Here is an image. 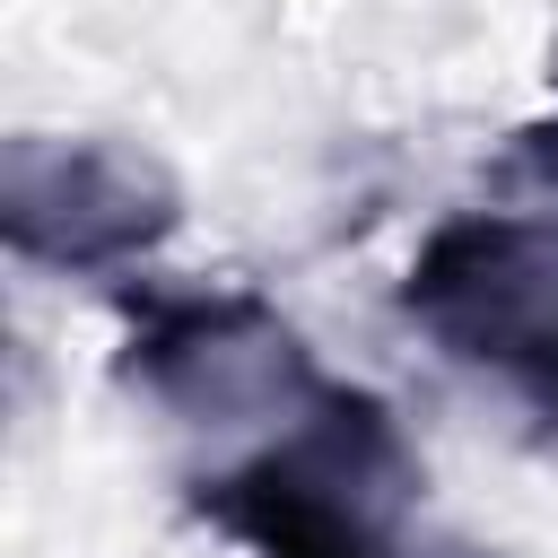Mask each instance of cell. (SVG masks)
Returning <instances> with one entry per match:
<instances>
[{"instance_id":"6da1fadb","label":"cell","mask_w":558,"mask_h":558,"mask_svg":"<svg viewBox=\"0 0 558 558\" xmlns=\"http://www.w3.org/2000/svg\"><path fill=\"white\" fill-rule=\"evenodd\" d=\"M183 506L244 558H401L418 514V453L366 384H323L235 462L183 480Z\"/></svg>"},{"instance_id":"7a4b0ae2","label":"cell","mask_w":558,"mask_h":558,"mask_svg":"<svg viewBox=\"0 0 558 558\" xmlns=\"http://www.w3.org/2000/svg\"><path fill=\"white\" fill-rule=\"evenodd\" d=\"M401 314L488 375L541 445H558V227L514 209H453L401 270Z\"/></svg>"},{"instance_id":"3957f363","label":"cell","mask_w":558,"mask_h":558,"mask_svg":"<svg viewBox=\"0 0 558 558\" xmlns=\"http://www.w3.org/2000/svg\"><path fill=\"white\" fill-rule=\"evenodd\" d=\"M113 375L131 392H148L157 410H174L201 436H244V427H279L288 410H305L331 375L314 366L305 331L253 296V288H192V296H140Z\"/></svg>"},{"instance_id":"277c9868","label":"cell","mask_w":558,"mask_h":558,"mask_svg":"<svg viewBox=\"0 0 558 558\" xmlns=\"http://www.w3.org/2000/svg\"><path fill=\"white\" fill-rule=\"evenodd\" d=\"M174 227H183L174 174L122 140L17 131L0 148V244L35 270L113 279V270L148 262Z\"/></svg>"},{"instance_id":"5b68a950","label":"cell","mask_w":558,"mask_h":558,"mask_svg":"<svg viewBox=\"0 0 558 558\" xmlns=\"http://www.w3.org/2000/svg\"><path fill=\"white\" fill-rule=\"evenodd\" d=\"M514 166L558 201V105H549V113H532V122L514 131Z\"/></svg>"}]
</instances>
